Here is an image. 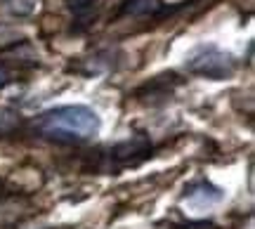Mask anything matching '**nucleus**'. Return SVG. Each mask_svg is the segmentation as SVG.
Returning a JSON list of instances; mask_svg holds the SVG:
<instances>
[{"label":"nucleus","mask_w":255,"mask_h":229,"mask_svg":"<svg viewBox=\"0 0 255 229\" xmlns=\"http://www.w3.org/2000/svg\"><path fill=\"white\" fill-rule=\"evenodd\" d=\"M158 5H161V0H128L126 7H123V14H130V17L151 14L158 9Z\"/></svg>","instance_id":"3"},{"label":"nucleus","mask_w":255,"mask_h":229,"mask_svg":"<svg viewBox=\"0 0 255 229\" xmlns=\"http://www.w3.org/2000/svg\"><path fill=\"white\" fill-rule=\"evenodd\" d=\"M92 2H95V0H88V12H92V7H95ZM92 17H95V14H83V12H81V19H88V21H90Z\"/></svg>","instance_id":"5"},{"label":"nucleus","mask_w":255,"mask_h":229,"mask_svg":"<svg viewBox=\"0 0 255 229\" xmlns=\"http://www.w3.org/2000/svg\"><path fill=\"white\" fill-rule=\"evenodd\" d=\"M184 69L191 76H201L210 81H227L237 74L239 62L232 52H225L218 45H199L187 55Z\"/></svg>","instance_id":"2"},{"label":"nucleus","mask_w":255,"mask_h":229,"mask_svg":"<svg viewBox=\"0 0 255 229\" xmlns=\"http://www.w3.org/2000/svg\"><path fill=\"white\" fill-rule=\"evenodd\" d=\"M12 81H14V71L7 69L5 64H0V90H2L7 83H12Z\"/></svg>","instance_id":"4"},{"label":"nucleus","mask_w":255,"mask_h":229,"mask_svg":"<svg viewBox=\"0 0 255 229\" xmlns=\"http://www.w3.org/2000/svg\"><path fill=\"white\" fill-rule=\"evenodd\" d=\"M36 128L55 139H92L102 128L97 111L85 104H66L40 114Z\"/></svg>","instance_id":"1"}]
</instances>
